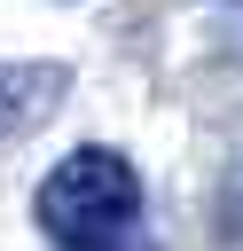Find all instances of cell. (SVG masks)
Instances as JSON below:
<instances>
[{"label": "cell", "mask_w": 243, "mask_h": 251, "mask_svg": "<svg viewBox=\"0 0 243 251\" xmlns=\"http://www.w3.org/2000/svg\"><path fill=\"white\" fill-rule=\"evenodd\" d=\"M71 94L63 63H0V141L8 133H39Z\"/></svg>", "instance_id": "cell-2"}, {"label": "cell", "mask_w": 243, "mask_h": 251, "mask_svg": "<svg viewBox=\"0 0 243 251\" xmlns=\"http://www.w3.org/2000/svg\"><path fill=\"white\" fill-rule=\"evenodd\" d=\"M39 235L55 251H149V204H141V173L102 149L78 141L47 180H39Z\"/></svg>", "instance_id": "cell-1"}]
</instances>
